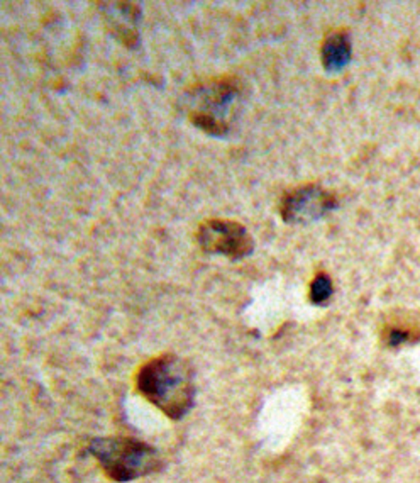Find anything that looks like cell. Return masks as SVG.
I'll return each instance as SVG.
<instances>
[{
	"label": "cell",
	"mask_w": 420,
	"mask_h": 483,
	"mask_svg": "<svg viewBox=\"0 0 420 483\" xmlns=\"http://www.w3.org/2000/svg\"><path fill=\"white\" fill-rule=\"evenodd\" d=\"M136 389L163 414L180 421L195 402V372L190 362L178 355H160L137 370Z\"/></svg>",
	"instance_id": "6da1fadb"
},
{
	"label": "cell",
	"mask_w": 420,
	"mask_h": 483,
	"mask_svg": "<svg viewBox=\"0 0 420 483\" xmlns=\"http://www.w3.org/2000/svg\"><path fill=\"white\" fill-rule=\"evenodd\" d=\"M88 451L101 463L103 473L119 483L148 477L163 463L158 449L135 438H97L90 441Z\"/></svg>",
	"instance_id": "7a4b0ae2"
},
{
	"label": "cell",
	"mask_w": 420,
	"mask_h": 483,
	"mask_svg": "<svg viewBox=\"0 0 420 483\" xmlns=\"http://www.w3.org/2000/svg\"><path fill=\"white\" fill-rule=\"evenodd\" d=\"M241 86L235 77H218L194 86L188 94V119L202 133L226 138L231 131Z\"/></svg>",
	"instance_id": "3957f363"
},
{
	"label": "cell",
	"mask_w": 420,
	"mask_h": 483,
	"mask_svg": "<svg viewBox=\"0 0 420 483\" xmlns=\"http://www.w3.org/2000/svg\"><path fill=\"white\" fill-rule=\"evenodd\" d=\"M197 242L203 253L226 258H246L254 251V240L250 231L229 219H209L199 225Z\"/></svg>",
	"instance_id": "277c9868"
},
{
	"label": "cell",
	"mask_w": 420,
	"mask_h": 483,
	"mask_svg": "<svg viewBox=\"0 0 420 483\" xmlns=\"http://www.w3.org/2000/svg\"><path fill=\"white\" fill-rule=\"evenodd\" d=\"M337 208V197L331 190L307 184L286 192L280 201V216L286 225H309Z\"/></svg>",
	"instance_id": "5b68a950"
},
{
	"label": "cell",
	"mask_w": 420,
	"mask_h": 483,
	"mask_svg": "<svg viewBox=\"0 0 420 483\" xmlns=\"http://www.w3.org/2000/svg\"><path fill=\"white\" fill-rule=\"evenodd\" d=\"M353 43L346 29H334L324 37L320 46L322 67L327 73H341L351 63Z\"/></svg>",
	"instance_id": "8992f818"
},
{
	"label": "cell",
	"mask_w": 420,
	"mask_h": 483,
	"mask_svg": "<svg viewBox=\"0 0 420 483\" xmlns=\"http://www.w3.org/2000/svg\"><path fill=\"white\" fill-rule=\"evenodd\" d=\"M334 294V283L333 278L325 272H319L314 276L309 291V299L314 306H324L329 302V299Z\"/></svg>",
	"instance_id": "52a82bcc"
},
{
	"label": "cell",
	"mask_w": 420,
	"mask_h": 483,
	"mask_svg": "<svg viewBox=\"0 0 420 483\" xmlns=\"http://www.w3.org/2000/svg\"><path fill=\"white\" fill-rule=\"evenodd\" d=\"M419 338L412 332V329L399 328V326H393V328H388L385 331V341L390 348H399V346L408 345V343H416Z\"/></svg>",
	"instance_id": "ba28073f"
}]
</instances>
